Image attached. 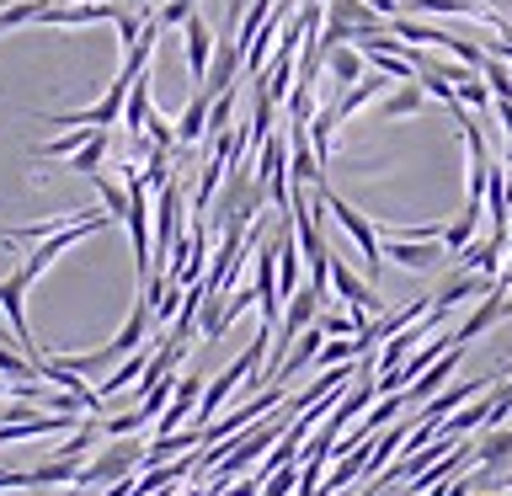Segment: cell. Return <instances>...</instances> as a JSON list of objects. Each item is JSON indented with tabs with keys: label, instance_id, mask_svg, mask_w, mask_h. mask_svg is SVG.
<instances>
[{
	"label": "cell",
	"instance_id": "cell-1",
	"mask_svg": "<svg viewBox=\"0 0 512 496\" xmlns=\"http://www.w3.org/2000/svg\"><path fill=\"white\" fill-rule=\"evenodd\" d=\"M139 464H144V443L118 438V443H107L91 464H80V480H75V486H80V491H86V486H118V480L139 475Z\"/></svg>",
	"mask_w": 512,
	"mask_h": 496
},
{
	"label": "cell",
	"instance_id": "cell-2",
	"mask_svg": "<svg viewBox=\"0 0 512 496\" xmlns=\"http://www.w3.org/2000/svg\"><path fill=\"white\" fill-rule=\"evenodd\" d=\"M315 192H320V198H326V214H331L336 224H342L347 235H352V246L363 251V262H368V278H374V272L384 267V246H379V224L368 219V214H358V208H352V203H342V198H336L331 187H315Z\"/></svg>",
	"mask_w": 512,
	"mask_h": 496
},
{
	"label": "cell",
	"instance_id": "cell-3",
	"mask_svg": "<svg viewBox=\"0 0 512 496\" xmlns=\"http://www.w3.org/2000/svg\"><path fill=\"white\" fill-rule=\"evenodd\" d=\"M246 75V48L235 43V32H224L219 38V48H214V59H208V80L198 91H208V96H224V91H235V80Z\"/></svg>",
	"mask_w": 512,
	"mask_h": 496
},
{
	"label": "cell",
	"instance_id": "cell-4",
	"mask_svg": "<svg viewBox=\"0 0 512 496\" xmlns=\"http://www.w3.org/2000/svg\"><path fill=\"white\" fill-rule=\"evenodd\" d=\"M491 283H496V278H480V272H470V267L448 272V278H443V288L432 294V315H438V320H448V310H459L464 299H486V294H491Z\"/></svg>",
	"mask_w": 512,
	"mask_h": 496
},
{
	"label": "cell",
	"instance_id": "cell-5",
	"mask_svg": "<svg viewBox=\"0 0 512 496\" xmlns=\"http://www.w3.org/2000/svg\"><path fill=\"white\" fill-rule=\"evenodd\" d=\"M198 400H203V379L198 374H182L176 379V390H171V406L155 416V438H166V432H176L182 422H192V411H198Z\"/></svg>",
	"mask_w": 512,
	"mask_h": 496
},
{
	"label": "cell",
	"instance_id": "cell-6",
	"mask_svg": "<svg viewBox=\"0 0 512 496\" xmlns=\"http://www.w3.org/2000/svg\"><path fill=\"white\" fill-rule=\"evenodd\" d=\"M331 288L342 294L347 310H363V315H374V310H379V294H374V288H368L358 272L342 262V256H331Z\"/></svg>",
	"mask_w": 512,
	"mask_h": 496
},
{
	"label": "cell",
	"instance_id": "cell-7",
	"mask_svg": "<svg viewBox=\"0 0 512 496\" xmlns=\"http://www.w3.org/2000/svg\"><path fill=\"white\" fill-rule=\"evenodd\" d=\"M379 246H384V256H390V262L411 267V272H427V267L443 256V240H400V235H384Z\"/></svg>",
	"mask_w": 512,
	"mask_h": 496
},
{
	"label": "cell",
	"instance_id": "cell-8",
	"mask_svg": "<svg viewBox=\"0 0 512 496\" xmlns=\"http://www.w3.org/2000/svg\"><path fill=\"white\" fill-rule=\"evenodd\" d=\"M326 22H347L352 32H358V43L384 32V16L374 6H363V0H326Z\"/></svg>",
	"mask_w": 512,
	"mask_h": 496
},
{
	"label": "cell",
	"instance_id": "cell-9",
	"mask_svg": "<svg viewBox=\"0 0 512 496\" xmlns=\"http://www.w3.org/2000/svg\"><path fill=\"white\" fill-rule=\"evenodd\" d=\"M459 352H464V347H448V352H443V358L427 368L422 379H411L406 390H400V395H406V406H416V400H432V395H438L448 379H454V368H459Z\"/></svg>",
	"mask_w": 512,
	"mask_h": 496
},
{
	"label": "cell",
	"instance_id": "cell-10",
	"mask_svg": "<svg viewBox=\"0 0 512 496\" xmlns=\"http://www.w3.org/2000/svg\"><path fill=\"white\" fill-rule=\"evenodd\" d=\"M182 32H187V70H192V80L203 86V80H208V59H214V38H208V22H203L198 11H192L187 22H182Z\"/></svg>",
	"mask_w": 512,
	"mask_h": 496
},
{
	"label": "cell",
	"instance_id": "cell-11",
	"mask_svg": "<svg viewBox=\"0 0 512 496\" xmlns=\"http://www.w3.org/2000/svg\"><path fill=\"white\" fill-rule=\"evenodd\" d=\"M475 464H480L486 475L507 470V464H512V427H486V432H480V443H475Z\"/></svg>",
	"mask_w": 512,
	"mask_h": 496
},
{
	"label": "cell",
	"instance_id": "cell-12",
	"mask_svg": "<svg viewBox=\"0 0 512 496\" xmlns=\"http://www.w3.org/2000/svg\"><path fill=\"white\" fill-rule=\"evenodd\" d=\"M208 107H214V96H208V91H192V102L182 107V118H176V144L208 139Z\"/></svg>",
	"mask_w": 512,
	"mask_h": 496
},
{
	"label": "cell",
	"instance_id": "cell-13",
	"mask_svg": "<svg viewBox=\"0 0 512 496\" xmlns=\"http://www.w3.org/2000/svg\"><path fill=\"white\" fill-rule=\"evenodd\" d=\"M326 70H331V80H336V91H347V86H358V80L368 75V59H363V48H331L326 54Z\"/></svg>",
	"mask_w": 512,
	"mask_h": 496
},
{
	"label": "cell",
	"instance_id": "cell-14",
	"mask_svg": "<svg viewBox=\"0 0 512 496\" xmlns=\"http://www.w3.org/2000/svg\"><path fill=\"white\" fill-rule=\"evenodd\" d=\"M107 150H112V128H91L86 144L70 155V171L75 176H96V171H102V160H107Z\"/></svg>",
	"mask_w": 512,
	"mask_h": 496
},
{
	"label": "cell",
	"instance_id": "cell-15",
	"mask_svg": "<svg viewBox=\"0 0 512 496\" xmlns=\"http://www.w3.org/2000/svg\"><path fill=\"white\" fill-rule=\"evenodd\" d=\"M384 91H390V86H384V75H379V70H374V75H363L358 86H347V96H336V102H331L336 123H342V118H352V112H358V107H368V102H374V96H384Z\"/></svg>",
	"mask_w": 512,
	"mask_h": 496
},
{
	"label": "cell",
	"instance_id": "cell-16",
	"mask_svg": "<svg viewBox=\"0 0 512 496\" xmlns=\"http://www.w3.org/2000/svg\"><path fill=\"white\" fill-rule=\"evenodd\" d=\"M422 107H427V91L416 86V80H400V86H395V91H384V102H379L384 118H416Z\"/></svg>",
	"mask_w": 512,
	"mask_h": 496
},
{
	"label": "cell",
	"instance_id": "cell-17",
	"mask_svg": "<svg viewBox=\"0 0 512 496\" xmlns=\"http://www.w3.org/2000/svg\"><path fill=\"white\" fill-rule=\"evenodd\" d=\"M80 464H86V459L54 454V459H43L38 470H27V486H75V480H80Z\"/></svg>",
	"mask_w": 512,
	"mask_h": 496
},
{
	"label": "cell",
	"instance_id": "cell-18",
	"mask_svg": "<svg viewBox=\"0 0 512 496\" xmlns=\"http://www.w3.org/2000/svg\"><path fill=\"white\" fill-rule=\"evenodd\" d=\"M475 230H480V203H464V214L443 224V251H454V256H459V251L475 240Z\"/></svg>",
	"mask_w": 512,
	"mask_h": 496
},
{
	"label": "cell",
	"instance_id": "cell-19",
	"mask_svg": "<svg viewBox=\"0 0 512 496\" xmlns=\"http://www.w3.org/2000/svg\"><path fill=\"white\" fill-rule=\"evenodd\" d=\"M150 75H139L134 86H128V107H123V118H128V139L144 134V123H150Z\"/></svg>",
	"mask_w": 512,
	"mask_h": 496
},
{
	"label": "cell",
	"instance_id": "cell-20",
	"mask_svg": "<svg viewBox=\"0 0 512 496\" xmlns=\"http://www.w3.org/2000/svg\"><path fill=\"white\" fill-rule=\"evenodd\" d=\"M0 379H6V384H38V363L0 342Z\"/></svg>",
	"mask_w": 512,
	"mask_h": 496
},
{
	"label": "cell",
	"instance_id": "cell-21",
	"mask_svg": "<svg viewBox=\"0 0 512 496\" xmlns=\"http://www.w3.org/2000/svg\"><path fill=\"white\" fill-rule=\"evenodd\" d=\"M315 112H320L315 86H294V91H288V128H310Z\"/></svg>",
	"mask_w": 512,
	"mask_h": 496
},
{
	"label": "cell",
	"instance_id": "cell-22",
	"mask_svg": "<svg viewBox=\"0 0 512 496\" xmlns=\"http://www.w3.org/2000/svg\"><path fill=\"white\" fill-rule=\"evenodd\" d=\"M400 11H427V16H470L480 11L475 0H400Z\"/></svg>",
	"mask_w": 512,
	"mask_h": 496
},
{
	"label": "cell",
	"instance_id": "cell-23",
	"mask_svg": "<svg viewBox=\"0 0 512 496\" xmlns=\"http://www.w3.org/2000/svg\"><path fill=\"white\" fill-rule=\"evenodd\" d=\"M91 182H96V192H102V208L123 224V214H128V187H118V182H112V176H102V171H96Z\"/></svg>",
	"mask_w": 512,
	"mask_h": 496
},
{
	"label": "cell",
	"instance_id": "cell-24",
	"mask_svg": "<svg viewBox=\"0 0 512 496\" xmlns=\"http://www.w3.org/2000/svg\"><path fill=\"white\" fill-rule=\"evenodd\" d=\"M459 102H470V107H480V112H486L491 107V86H486V80H480V75H470V80H459Z\"/></svg>",
	"mask_w": 512,
	"mask_h": 496
},
{
	"label": "cell",
	"instance_id": "cell-25",
	"mask_svg": "<svg viewBox=\"0 0 512 496\" xmlns=\"http://www.w3.org/2000/svg\"><path fill=\"white\" fill-rule=\"evenodd\" d=\"M144 134H150L155 150H171V144H176V128L166 118H155V112H150V123H144Z\"/></svg>",
	"mask_w": 512,
	"mask_h": 496
},
{
	"label": "cell",
	"instance_id": "cell-26",
	"mask_svg": "<svg viewBox=\"0 0 512 496\" xmlns=\"http://www.w3.org/2000/svg\"><path fill=\"white\" fill-rule=\"evenodd\" d=\"M432 496H470V475H454L443 486H432Z\"/></svg>",
	"mask_w": 512,
	"mask_h": 496
},
{
	"label": "cell",
	"instance_id": "cell-27",
	"mask_svg": "<svg viewBox=\"0 0 512 496\" xmlns=\"http://www.w3.org/2000/svg\"><path fill=\"white\" fill-rule=\"evenodd\" d=\"M0 422H6V406H0Z\"/></svg>",
	"mask_w": 512,
	"mask_h": 496
},
{
	"label": "cell",
	"instance_id": "cell-28",
	"mask_svg": "<svg viewBox=\"0 0 512 496\" xmlns=\"http://www.w3.org/2000/svg\"><path fill=\"white\" fill-rule=\"evenodd\" d=\"M502 496H512V491H502Z\"/></svg>",
	"mask_w": 512,
	"mask_h": 496
}]
</instances>
